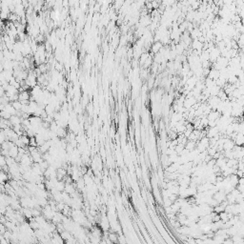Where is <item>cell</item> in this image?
Returning a JSON list of instances; mask_svg holds the SVG:
<instances>
[{
  "mask_svg": "<svg viewBox=\"0 0 244 244\" xmlns=\"http://www.w3.org/2000/svg\"><path fill=\"white\" fill-rule=\"evenodd\" d=\"M234 141H235V144H236L237 146L243 147L244 146V135L241 133H239L237 135V138Z\"/></svg>",
  "mask_w": 244,
  "mask_h": 244,
  "instance_id": "2",
  "label": "cell"
},
{
  "mask_svg": "<svg viewBox=\"0 0 244 244\" xmlns=\"http://www.w3.org/2000/svg\"><path fill=\"white\" fill-rule=\"evenodd\" d=\"M10 122H11V126L13 127V126H16V125L22 124V119H21V117H18V115H13V117H11Z\"/></svg>",
  "mask_w": 244,
  "mask_h": 244,
  "instance_id": "4",
  "label": "cell"
},
{
  "mask_svg": "<svg viewBox=\"0 0 244 244\" xmlns=\"http://www.w3.org/2000/svg\"><path fill=\"white\" fill-rule=\"evenodd\" d=\"M11 105L13 106V108L16 109L17 112H20V111H21V109H22V106H23V105H22V103L20 102L19 100L16 101V102H13V103H11Z\"/></svg>",
  "mask_w": 244,
  "mask_h": 244,
  "instance_id": "7",
  "label": "cell"
},
{
  "mask_svg": "<svg viewBox=\"0 0 244 244\" xmlns=\"http://www.w3.org/2000/svg\"><path fill=\"white\" fill-rule=\"evenodd\" d=\"M243 135H244V133H243Z\"/></svg>",
  "mask_w": 244,
  "mask_h": 244,
  "instance_id": "12",
  "label": "cell"
},
{
  "mask_svg": "<svg viewBox=\"0 0 244 244\" xmlns=\"http://www.w3.org/2000/svg\"><path fill=\"white\" fill-rule=\"evenodd\" d=\"M30 99H31V94H29L28 92H21V93H19V101H24V100L30 101Z\"/></svg>",
  "mask_w": 244,
  "mask_h": 244,
  "instance_id": "5",
  "label": "cell"
},
{
  "mask_svg": "<svg viewBox=\"0 0 244 244\" xmlns=\"http://www.w3.org/2000/svg\"><path fill=\"white\" fill-rule=\"evenodd\" d=\"M242 71H243V73H244V68H243V69H242Z\"/></svg>",
  "mask_w": 244,
  "mask_h": 244,
  "instance_id": "11",
  "label": "cell"
},
{
  "mask_svg": "<svg viewBox=\"0 0 244 244\" xmlns=\"http://www.w3.org/2000/svg\"><path fill=\"white\" fill-rule=\"evenodd\" d=\"M127 40H128V38H126V36H125V35H123V36L121 37V39H120V45H122V46H124L125 44L127 43Z\"/></svg>",
  "mask_w": 244,
  "mask_h": 244,
  "instance_id": "10",
  "label": "cell"
},
{
  "mask_svg": "<svg viewBox=\"0 0 244 244\" xmlns=\"http://www.w3.org/2000/svg\"><path fill=\"white\" fill-rule=\"evenodd\" d=\"M11 117V115L9 114V113H7L6 111H3L1 112V118H3V119H7V120H10Z\"/></svg>",
  "mask_w": 244,
  "mask_h": 244,
  "instance_id": "8",
  "label": "cell"
},
{
  "mask_svg": "<svg viewBox=\"0 0 244 244\" xmlns=\"http://www.w3.org/2000/svg\"><path fill=\"white\" fill-rule=\"evenodd\" d=\"M162 47H163V44L160 42V41L154 42L153 45L151 46V53H152V55H157V53L160 52V50L162 49Z\"/></svg>",
  "mask_w": 244,
  "mask_h": 244,
  "instance_id": "1",
  "label": "cell"
},
{
  "mask_svg": "<svg viewBox=\"0 0 244 244\" xmlns=\"http://www.w3.org/2000/svg\"><path fill=\"white\" fill-rule=\"evenodd\" d=\"M151 55L149 53H143L141 55V56H140V58H139V63H140V65H142V66H143V65L145 64V62L147 61V59L149 58V56H150Z\"/></svg>",
  "mask_w": 244,
  "mask_h": 244,
  "instance_id": "6",
  "label": "cell"
},
{
  "mask_svg": "<svg viewBox=\"0 0 244 244\" xmlns=\"http://www.w3.org/2000/svg\"><path fill=\"white\" fill-rule=\"evenodd\" d=\"M208 77L211 79H213V80H215V81H216V80L220 77V72L218 70H216V69H212V68H211L210 73H209V75H208Z\"/></svg>",
  "mask_w": 244,
  "mask_h": 244,
  "instance_id": "3",
  "label": "cell"
},
{
  "mask_svg": "<svg viewBox=\"0 0 244 244\" xmlns=\"http://www.w3.org/2000/svg\"><path fill=\"white\" fill-rule=\"evenodd\" d=\"M38 69L40 70V72H41V73H44L47 71V66L45 64H40L39 65V68H38Z\"/></svg>",
  "mask_w": 244,
  "mask_h": 244,
  "instance_id": "9",
  "label": "cell"
}]
</instances>
